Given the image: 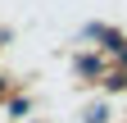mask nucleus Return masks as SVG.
Here are the masks:
<instances>
[{
	"label": "nucleus",
	"mask_w": 127,
	"mask_h": 123,
	"mask_svg": "<svg viewBox=\"0 0 127 123\" xmlns=\"http://www.w3.org/2000/svg\"><path fill=\"white\" fill-rule=\"evenodd\" d=\"M118 59H123V64H127V46H123V50H118Z\"/></svg>",
	"instance_id": "nucleus-1"
}]
</instances>
